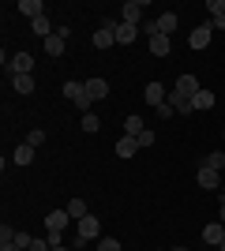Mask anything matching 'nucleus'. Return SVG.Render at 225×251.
Listing matches in <instances>:
<instances>
[{"label":"nucleus","mask_w":225,"mask_h":251,"mask_svg":"<svg viewBox=\"0 0 225 251\" xmlns=\"http://www.w3.org/2000/svg\"><path fill=\"white\" fill-rule=\"evenodd\" d=\"M143 11H147V0H131V4H124V23L143 26Z\"/></svg>","instance_id":"obj_7"},{"label":"nucleus","mask_w":225,"mask_h":251,"mask_svg":"<svg viewBox=\"0 0 225 251\" xmlns=\"http://www.w3.org/2000/svg\"><path fill=\"white\" fill-rule=\"evenodd\" d=\"M45 240H49V248H60V244H64V236H60V232H45Z\"/></svg>","instance_id":"obj_34"},{"label":"nucleus","mask_w":225,"mask_h":251,"mask_svg":"<svg viewBox=\"0 0 225 251\" xmlns=\"http://www.w3.org/2000/svg\"><path fill=\"white\" fill-rule=\"evenodd\" d=\"M195 184H199L203 191H218V188L225 184V180H222V173H218V169H206V165H199V173H195Z\"/></svg>","instance_id":"obj_2"},{"label":"nucleus","mask_w":225,"mask_h":251,"mask_svg":"<svg viewBox=\"0 0 225 251\" xmlns=\"http://www.w3.org/2000/svg\"><path fill=\"white\" fill-rule=\"evenodd\" d=\"M86 94H90V101H101V98H109V83L105 79H86Z\"/></svg>","instance_id":"obj_15"},{"label":"nucleus","mask_w":225,"mask_h":251,"mask_svg":"<svg viewBox=\"0 0 225 251\" xmlns=\"http://www.w3.org/2000/svg\"><path fill=\"white\" fill-rule=\"evenodd\" d=\"M113 26H117V19H101V26L94 30V45H98V49L117 45V34H113Z\"/></svg>","instance_id":"obj_3"},{"label":"nucleus","mask_w":225,"mask_h":251,"mask_svg":"<svg viewBox=\"0 0 225 251\" xmlns=\"http://www.w3.org/2000/svg\"><path fill=\"white\" fill-rule=\"evenodd\" d=\"M53 251H68V248H64V244H60V248H53Z\"/></svg>","instance_id":"obj_39"},{"label":"nucleus","mask_w":225,"mask_h":251,"mask_svg":"<svg viewBox=\"0 0 225 251\" xmlns=\"http://www.w3.org/2000/svg\"><path fill=\"white\" fill-rule=\"evenodd\" d=\"M165 101L173 105V113H180V116H188V113H195V105L188 101V98L180 94V90H169V98H165Z\"/></svg>","instance_id":"obj_9"},{"label":"nucleus","mask_w":225,"mask_h":251,"mask_svg":"<svg viewBox=\"0 0 225 251\" xmlns=\"http://www.w3.org/2000/svg\"><path fill=\"white\" fill-rule=\"evenodd\" d=\"M11 90H15V94H34V75H11Z\"/></svg>","instance_id":"obj_17"},{"label":"nucleus","mask_w":225,"mask_h":251,"mask_svg":"<svg viewBox=\"0 0 225 251\" xmlns=\"http://www.w3.org/2000/svg\"><path fill=\"white\" fill-rule=\"evenodd\" d=\"M135 150H139V143H135L131 135H124V139L117 143V157H124V161H128V157H135Z\"/></svg>","instance_id":"obj_23"},{"label":"nucleus","mask_w":225,"mask_h":251,"mask_svg":"<svg viewBox=\"0 0 225 251\" xmlns=\"http://www.w3.org/2000/svg\"><path fill=\"white\" fill-rule=\"evenodd\" d=\"M79 127H83L86 135H98V131H101V120H98V113H83V120H79Z\"/></svg>","instance_id":"obj_24"},{"label":"nucleus","mask_w":225,"mask_h":251,"mask_svg":"<svg viewBox=\"0 0 225 251\" xmlns=\"http://www.w3.org/2000/svg\"><path fill=\"white\" fill-rule=\"evenodd\" d=\"M210 38H214V26H210V23H203V26H195V30H192V38H188V45L203 52L206 45H210Z\"/></svg>","instance_id":"obj_5"},{"label":"nucleus","mask_w":225,"mask_h":251,"mask_svg":"<svg viewBox=\"0 0 225 251\" xmlns=\"http://www.w3.org/2000/svg\"><path fill=\"white\" fill-rule=\"evenodd\" d=\"M113 34H117V45H131L135 38H139V26H131V23H117Z\"/></svg>","instance_id":"obj_8"},{"label":"nucleus","mask_w":225,"mask_h":251,"mask_svg":"<svg viewBox=\"0 0 225 251\" xmlns=\"http://www.w3.org/2000/svg\"><path fill=\"white\" fill-rule=\"evenodd\" d=\"M143 98H147V105H154V109H158V105L165 101V98H169V90H165V86H161V83H147V90H143Z\"/></svg>","instance_id":"obj_10"},{"label":"nucleus","mask_w":225,"mask_h":251,"mask_svg":"<svg viewBox=\"0 0 225 251\" xmlns=\"http://www.w3.org/2000/svg\"><path fill=\"white\" fill-rule=\"evenodd\" d=\"M169 49H173V42L165 34H154V38H150V52H154V56H169Z\"/></svg>","instance_id":"obj_20"},{"label":"nucleus","mask_w":225,"mask_h":251,"mask_svg":"<svg viewBox=\"0 0 225 251\" xmlns=\"http://www.w3.org/2000/svg\"><path fill=\"white\" fill-rule=\"evenodd\" d=\"M45 56H53V60H56V56H64V45H68V38H64V34H53V38H45Z\"/></svg>","instance_id":"obj_12"},{"label":"nucleus","mask_w":225,"mask_h":251,"mask_svg":"<svg viewBox=\"0 0 225 251\" xmlns=\"http://www.w3.org/2000/svg\"><path fill=\"white\" fill-rule=\"evenodd\" d=\"M30 161H34V147L30 143H19L15 154H11V165H30Z\"/></svg>","instance_id":"obj_19"},{"label":"nucleus","mask_w":225,"mask_h":251,"mask_svg":"<svg viewBox=\"0 0 225 251\" xmlns=\"http://www.w3.org/2000/svg\"><path fill=\"white\" fill-rule=\"evenodd\" d=\"M214 101H218V98H214V90H206V86H203V90H199V94L192 98V105L199 109V113H203V109H214Z\"/></svg>","instance_id":"obj_22"},{"label":"nucleus","mask_w":225,"mask_h":251,"mask_svg":"<svg viewBox=\"0 0 225 251\" xmlns=\"http://www.w3.org/2000/svg\"><path fill=\"white\" fill-rule=\"evenodd\" d=\"M0 251H19V248H15V244H0Z\"/></svg>","instance_id":"obj_37"},{"label":"nucleus","mask_w":225,"mask_h":251,"mask_svg":"<svg viewBox=\"0 0 225 251\" xmlns=\"http://www.w3.org/2000/svg\"><path fill=\"white\" fill-rule=\"evenodd\" d=\"M68 218L83 221V218H86V202H83V199H68Z\"/></svg>","instance_id":"obj_27"},{"label":"nucleus","mask_w":225,"mask_h":251,"mask_svg":"<svg viewBox=\"0 0 225 251\" xmlns=\"http://www.w3.org/2000/svg\"><path fill=\"white\" fill-rule=\"evenodd\" d=\"M203 165H206V169H218V173H222V169H225V150H210V154L203 157Z\"/></svg>","instance_id":"obj_26"},{"label":"nucleus","mask_w":225,"mask_h":251,"mask_svg":"<svg viewBox=\"0 0 225 251\" xmlns=\"http://www.w3.org/2000/svg\"><path fill=\"white\" fill-rule=\"evenodd\" d=\"M124 131H128L131 139H135V135H143V131H147V124H143V116H135V113H131L128 120H124Z\"/></svg>","instance_id":"obj_25"},{"label":"nucleus","mask_w":225,"mask_h":251,"mask_svg":"<svg viewBox=\"0 0 225 251\" xmlns=\"http://www.w3.org/2000/svg\"><path fill=\"white\" fill-rule=\"evenodd\" d=\"M19 11L34 23V19H42V15H45V4H42V0H19Z\"/></svg>","instance_id":"obj_13"},{"label":"nucleus","mask_w":225,"mask_h":251,"mask_svg":"<svg viewBox=\"0 0 225 251\" xmlns=\"http://www.w3.org/2000/svg\"><path fill=\"white\" fill-rule=\"evenodd\" d=\"M176 23H180V19H176V11H161V15H158V34L169 38V34L176 30Z\"/></svg>","instance_id":"obj_18"},{"label":"nucleus","mask_w":225,"mask_h":251,"mask_svg":"<svg viewBox=\"0 0 225 251\" xmlns=\"http://www.w3.org/2000/svg\"><path fill=\"white\" fill-rule=\"evenodd\" d=\"M98 229H101V221H98L94 214H86V218L79 221V236H83V240H94V236H98Z\"/></svg>","instance_id":"obj_14"},{"label":"nucleus","mask_w":225,"mask_h":251,"mask_svg":"<svg viewBox=\"0 0 225 251\" xmlns=\"http://www.w3.org/2000/svg\"><path fill=\"white\" fill-rule=\"evenodd\" d=\"M206 11H210V15L218 19V15L225 11V0H206Z\"/></svg>","instance_id":"obj_30"},{"label":"nucleus","mask_w":225,"mask_h":251,"mask_svg":"<svg viewBox=\"0 0 225 251\" xmlns=\"http://www.w3.org/2000/svg\"><path fill=\"white\" fill-rule=\"evenodd\" d=\"M222 221H225V202H222Z\"/></svg>","instance_id":"obj_42"},{"label":"nucleus","mask_w":225,"mask_h":251,"mask_svg":"<svg viewBox=\"0 0 225 251\" xmlns=\"http://www.w3.org/2000/svg\"><path fill=\"white\" fill-rule=\"evenodd\" d=\"M158 116H161V120H169V116H173V105L161 101V105H158Z\"/></svg>","instance_id":"obj_35"},{"label":"nucleus","mask_w":225,"mask_h":251,"mask_svg":"<svg viewBox=\"0 0 225 251\" xmlns=\"http://www.w3.org/2000/svg\"><path fill=\"white\" fill-rule=\"evenodd\" d=\"M64 98L75 105V109H83V113H90V94H86V83H75V79H68L64 83Z\"/></svg>","instance_id":"obj_1"},{"label":"nucleus","mask_w":225,"mask_h":251,"mask_svg":"<svg viewBox=\"0 0 225 251\" xmlns=\"http://www.w3.org/2000/svg\"><path fill=\"white\" fill-rule=\"evenodd\" d=\"M64 225H68V210H53L45 218V232H64Z\"/></svg>","instance_id":"obj_16"},{"label":"nucleus","mask_w":225,"mask_h":251,"mask_svg":"<svg viewBox=\"0 0 225 251\" xmlns=\"http://www.w3.org/2000/svg\"><path fill=\"white\" fill-rule=\"evenodd\" d=\"M26 143H30V147L38 150V147L45 143V131H42V127H34V131H26Z\"/></svg>","instance_id":"obj_28"},{"label":"nucleus","mask_w":225,"mask_h":251,"mask_svg":"<svg viewBox=\"0 0 225 251\" xmlns=\"http://www.w3.org/2000/svg\"><path fill=\"white\" fill-rule=\"evenodd\" d=\"M98 251H120V240H113V236H105V240L98 244Z\"/></svg>","instance_id":"obj_32"},{"label":"nucleus","mask_w":225,"mask_h":251,"mask_svg":"<svg viewBox=\"0 0 225 251\" xmlns=\"http://www.w3.org/2000/svg\"><path fill=\"white\" fill-rule=\"evenodd\" d=\"M222 139H225V131H222Z\"/></svg>","instance_id":"obj_43"},{"label":"nucleus","mask_w":225,"mask_h":251,"mask_svg":"<svg viewBox=\"0 0 225 251\" xmlns=\"http://www.w3.org/2000/svg\"><path fill=\"white\" fill-rule=\"evenodd\" d=\"M135 143H139V150L154 147V131H143V135H135Z\"/></svg>","instance_id":"obj_31"},{"label":"nucleus","mask_w":225,"mask_h":251,"mask_svg":"<svg viewBox=\"0 0 225 251\" xmlns=\"http://www.w3.org/2000/svg\"><path fill=\"white\" fill-rule=\"evenodd\" d=\"M218 251H225V240H222V244H218Z\"/></svg>","instance_id":"obj_40"},{"label":"nucleus","mask_w":225,"mask_h":251,"mask_svg":"<svg viewBox=\"0 0 225 251\" xmlns=\"http://www.w3.org/2000/svg\"><path fill=\"white\" fill-rule=\"evenodd\" d=\"M30 30L38 34L42 42H45V38H53V34H56V30H53V23H49V15H42V19H34V23H30Z\"/></svg>","instance_id":"obj_21"},{"label":"nucleus","mask_w":225,"mask_h":251,"mask_svg":"<svg viewBox=\"0 0 225 251\" xmlns=\"http://www.w3.org/2000/svg\"><path fill=\"white\" fill-rule=\"evenodd\" d=\"M30 244H34V236H26V232H15V248H19V251H30Z\"/></svg>","instance_id":"obj_29"},{"label":"nucleus","mask_w":225,"mask_h":251,"mask_svg":"<svg viewBox=\"0 0 225 251\" xmlns=\"http://www.w3.org/2000/svg\"><path fill=\"white\" fill-rule=\"evenodd\" d=\"M210 26H214V30H225V11H222V15H218L214 23H210Z\"/></svg>","instance_id":"obj_36"},{"label":"nucleus","mask_w":225,"mask_h":251,"mask_svg":"<svg viewBox=\"0 0 225 251\" xmlns=\"http://www.w3.org/2000/svg\"><path fill=\"white\" fill-rule=\"evenodd\" d=\"M8 72L11 75H34V56L30 52H15L11 64H8Z\"/></svg>","instance_id":"obj_6"},{"label":"nucleus","mask_w":225,"mask_h":251,"mask_svg":"<svg viewBox=\"0 0 225 251\" xmlns=\"http://www.w3.org/2000/svg\"><path fill=\"white\" fill-rule=\"evenodd\" d=\"M173 90H180V94L188 98V101H192V98L199 94V90H203V86H199V79H195L192 72H180V79H176V86H173Z\"/></svg>","instance_id":"obj_4"},{"label":"nucleus","mask_w":225,"mask_h":251,"mask_svg":"<svg viewBox=\"0 0 225 251\" xmlns=\"http://www.w3.org/2000/svg\"><path fill=\"white\" fill-rule=\"evenodd\" d=\"M218 199H222V202H225V184H222V188H218Z\"/></svg>","instance_id":"obj_38"},{"label":"nucleus","mask_w":225,"mask_h":251,"mask_svg":"<svg viewBox=\"0 0 225 251\" xmlns=\"http://www.w3.org/2000/svg\"><path fill=\"white\" fill-rule=\"evenodd\" d=\"M222 240H225V221H210V225L203 229V244H214L218 248Z\"/></svg>","instance_id":"obj_11"},{"label":"nucleus","mask_w":225,"mask_h":251,"mask_svg":"<svg viewBox=\"0 0 225 251\" xmlns=\"http://www.w3.org/2000/svg\"><path fill=\"white\" fill-rule=\"evenodd\" d=\"M169 251H188V248H169Z\"/></svg>","instance_id":"obj_41"},{"label":"nucleus","mask_w":225,"mask_h":251,"mask_svg":"<svg viewBox=\"0 0 225 251\" xmlns=\"http://www.w3.org/2000/svg\"><path fill=\"white\" fill-rule=\"evenodd\" d=\"M0 244H15V229H8V225H0Z\"/></svg>","instance_id":"obj_33"}]
</instances>
